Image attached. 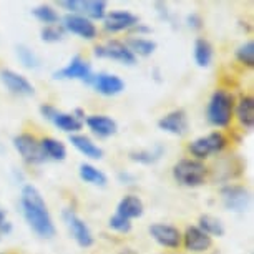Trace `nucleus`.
Listing matches in <instances>:
<instances>
[{
	"label": "nucleus",
	"instance_id": "f257e3e1",
	"mask_svg": "<svg viewBox=\"0 0 254 254\" xmlns=\"http://www.w3.org/2000/svg\"><path fill=\"white\" fill-rule=\"evenodd\" d=\"M20 206L27 224L38 238L50 239L55 236V224L50 216V211L47 208L40 191L33 185H25L22 188Z\"/></svg>",
	"mask_w": 254,
	"mask_h": 254
},
{
	"label": "nucleus",
	"instance_id": "f03ea898",
	"mask_svg": "<svg viewBox=\"0 0 254 254\" xmlns=\"http://www.w3.org/2000/svg\"><path fill=\"white\" fill-rule=\"evenodd\" d=\"M234 113V97L226 90H216L209 98L206 118L213 127L224 128L231 123Z\"/></svg>",
	"mask_w": 254,
	"mask_h": 254
},
{
	"label": "nucleus",
	"instance_id": "7ed1b4c3",
	"mask_svg": "<svg viewBox=\"0 0 254 254\" xmlns=\"http://www.w3.org/2000/svg\"><path fill=\"white\" fill-rule=\"evenodd\" d=\"M206 176H208V168L204 166V163L198 160L185 158V160H180L173 166V178L181 186H186V188L201 186L204 183Z\"/></svg>",
	"mask_w": 254,
	"mask_h": 254
},
{
	"label": "nucleus",
	"instance_id": "20e7f679",
	"mask_svg": "<svg viewBox=\"0 0 254 254\" xmlns=\"http://www.w3.org/2000/svg\"><path fill=\"white\" fill-rule=\"evenodd\" d=\"M226 145H228L226 136L219 131H213V133H209V135L199 136L191 141L188 146V151L194 156V160L201 161V160H204V158H208L209 155L223 151L224 148H226Z\"/></svg>",
	"mask_w": 254,
	"mask_h": 254
},
{
	"label": "nucleus",
	"instance_id": "39448f33",
	"mask_svg": "<svg viewBox=\"0 0 254 254\" xmlns=\"http://www.w3.org/2000/svg\"><path fill=\"white\" fill-rule=\"evenodd\" d=\"M13 148L18 151L22 160L28 163V165H40V163L47 161L40 141L30 133H22V135H17L13 138Z\"/></svg>",
	"mask_w": 254,
	"mask_h": 254
},
{
	"label": "nucleus",
	"instance_id": "423d86ee",
	"mask_svg": "<svg viewBox=\"0 0 254 254\" xmlns=\"http://www.w3.org/2000/svg\"><path fill=\"white\" fill-rule=\"evenodd\" d=\"M95 57L98 59H112L117 60L123 65H135L136 64V57L131 54L130 49L118 40H110L103 45L95 47Z\"/></svg>",
	"mask_w": 254,
	"mask_h": 254
},
{
	"label": "nucleus",
	"instance_id": "0eeeda50",
	"mask_svg": "<svg viewBox=\"0 0 254 254\" xmlns=\"http://www.w3.org/2000/svg\"><path fill=\"white\" fill-rule=\"evenodd\" d=\"M64 221L68 228V231L71 234V238L75 239L76 244L81 248H90L93 244V234L90 231L88 224L83 221L81 218H78L71 209L64 211Z\"/></svg>",
	"mask_w": 254,
	"mask_h": 254
},
{
	"label": "nucleus",
	"instance_id": "6e6552de",
	"mask_svg": "<svg viewBox=\"0 0 254 254\" xmlns=\"http://www.w3.org/2000/svg\"><path fill=\"white\" fill-rule=\"evenodd\" d=\"M40 113H42V117L47 118L49 122H52L57 128H60L62 131L75 133V131H78L83 128V122L76 120L73 117V113L59 112V110H57L55 107H52V105H42Z\"/></svg>",
	"mask_w": 254,
	"mask_h": 254
},
{
	"label": "nucleus",
	"instance_id": "1a4fd4ad",
	"mask_svg": "<svg viewBox=\"0 0 254 254\" xmlns=\"http://www.w3.org/2000/svg\"><path fill=\"white\" fill-rule=\"evenodd\" d=\"M92 66L87 60H83L80 55H75L73 59L68 62V65L64 68L57 70L54 73L55 80H81L88 83L92 78Z\"/></svg>",
	"mask_w": 254,
	"mask_h": 254
},
{
	"label": "nucleus",
	"instance_id": "9d476101",
	"mask_svg": "<svg viewBox=\"0 0 254 254\" xmlns=\"http://www.w3.org/2000/svg\"><path fill=\"white\" fill-rule=\"evenodd\" d=\"M0 81L5 85V88L13 95H18V97H33L35 95V88L33 85L28 81L25 76L17 73L13 70L3 68L0 70Z\"/></svg>",
	"mask_w": 254,
	"mask_h": 254
},
{
	"label": "nucleus",
	"instance_id": "9b49d317",
	"mask_svg": "<svg viewBox=\"0 0 254 254\" xmlns=\"http://www.w3.org/2000/svg\"><path fill=\"white\" fill-rule=\"evenodd\" d=\"M150 234L155 241L163 248H170V249H176L180 248L181 244V238L183 234L178 228L171 226V224H165V223H155L150 226Z\"/></svg>",
	"mask_w": 254,
	"mask_h": 254
},
{
	"label": "nucleus",
	"instance_id": "f8f14e48",
	"mask_svg": "<svg viewBox=\"0 0 254 254\" xmlns=\"http://www.w3.org/2000/svg\"><path fill=\"white\" fill-rule=\"evenodd\" d=\"M88 85H92L103 97H115V95H120L125 90V81L118 75L105 73V71L103 73L92 75Z\"/></svg>",
	"mask_w": 254,
	"mask_h": 254
},
{
	"label": "nucleus",
	"instance_id": "ddd939ff",
	"mask_svg": "<svg viewBox=\"0 0 254 254\" xmlns=\"http://www.w3.org/2000/svg\"><path fill=\"white\" fill-rule=\"evenodd\" d=\"M62 22H64L62 27H64L66 32L75 33V35H78L81 38L92 40V38L97 37V25L83 15H78V13H66Z\"/></svg>",
	"mask_w": 254,
	"mask_h": 254
},
{
	"label": "nucleus",
	"instance_id": "4468645a",
	"mask_svg": "<svg viewBox=\"0 0 254 254\" xmlns=\"http://www.w3.org/2000/svg\"><path fill=\"white\" fill-rule=\"evenodd\" d=\"M221 199L229 211L243 213V211H246L251 198H249V191L244 188V186L228 185L221 190Z\"/></svg>",
	"mask_w": 254,
	"mask_h": 254
},
{
	"label": "nucleus",
	"instance_id": "2eb2a0df",
	"mask_svg": "<svg viewBox=\"0 0 254 254\" xmlns=\"http://www.w3.org/2000/svg\"><path fill=\"white\" fill-rule=\"evenodd\" d=\"M140 23V18L133 15L131 12L127 10H112L108 12L103 18V27L107 32H123V30H131L133 27Z\"/></svg>",
	"mask_w": 254,
	"mask_h": 254
},
{
	"label": "nucleus",
	"instance_id": "dca6fc26",
	"mask_svg": "<svg viewBox=\"0 0 254 254\" xmlns=\"http://www.w3.org/2000/svg\"><path fill=\"white\" fill-rule=\"evenodd\" d=\"M158 128L170 133V135L183 136L188 131V117H186V112L185 110H173V112L166 113L158 122Z\"/></svg>",
	"mask_w": 254,
	"mask_h": 254
},
{
	"label": "nucleus",
	"instance_id": "f3484780",
	"mask_svg": "<svg viewBox=\"0 0 254 254\" xmlns=\"http://www.w3.org/2000/svg\"><path fill=\"white\" fill-rule=\"evenodd\" d=\"M185 248L191 253H204L213 246V238L208 236L204 231H201L198 226H190L181 238Z\"/></svg>",
	"mask_w": 254,
	"mask_h": 254
},
{
	"label": "nucleus",
	"instance_id": "a211bd4d",
	"mask_svg": "<svg viewBox=\"0 0 254 254\" xmlns=\"http://www.w3.org/2000/svg\"><path fill=\"white\" fill-rule=\"evenodd\" d=\"M90 131L98 138H110L113 136L118 130V125L113 118L107 117V115H90L85 120Z\"/></svg>",
	"mask_w": 254,
	"mask_h": 254
},
{
	"label": "nucleus",
	"instance_id": "6ab92c4d",
	"mask_svg": "<svg viewBox=\"0 0 254 254\" xmlns=\"http://www.w3.org/2000/svg\"><path fill=\"white\" fill-rule=\"evenodd\" d=\"M143 213H145V204L135 194H127L125 198L120 199V203L117 206V214L130 219V221L135 218L143 216Z\"/></svg>",
	"mask_w": 254,
	"mask_h": 254
},
{
	"label": "nucleus",
	"instance_id": "aec40b11",
	"mask_svg": "<svg viewBox=\"0 0 254 254\" xmlns=\"http://www.w3.org/2000/svg\"><path fill=\"white\" fill-rule=\"evenodd\" d=\"M70 143L78 150L81 155L90 158V160H102L103 150L97 143H93L88 136L85 135H70Z\"/></svg>",
	"mask_w": 254,
	"mask_h": 254
},
{
	"label": "nucleus",
	"instance_id": "412c9836",
	"mask_svg": "<svg viewBox=\"0 0 254 254\" xmlns=\"http://www.w3.org/2000/svg\"><path fill=\"white\" fill-rule=\"evenodd\" d=\"M236 117L239 123L248 130H253L254 127V98L253 97H243L239 100V103L234 107Z\"/></svg>",
	"mask_w": 254,
	"mask_h": 254
},
{
	"label": "nucleus",
	"instance_id": "4be33fe9",
	"mask_svg": "<svg viewBox=\"0 0 254 254\" xmlns=\"http://www.w3.org/2000/svg\"><path fill=\"white\" fill-rule=\"evenodd\" d=\"M88 20H103L107 15V2L103 0H80V12Z\"/></svg>",
	"mask_w": 254,
	"mask_h": 254
},
{
	"label": "nucleus",
	"instance_id": "5701e85b",
	"mask_svg": "<svg viewBox=\"0 0 254 254\" xmlns=\"http://www.w3.org/2000/svg\"><path fill=\"white\" fill-rule=\"evenodd\" d=\"M40 146H42V150H44V155L47 160L64 161L66 158V148L60 140L47 136L44 140H40Z\"/></svg>",
	"mask_w": 254,
	"mask_h": 254
},
{
	"label": "nucleus",
	"instance_id": "b1692460",
	"mask_svg": "<svg viewBox=\"0 0 254 254\" xmlns=\"http://www.w3.org/2000/svg\"><path fill=\"white\" fill-rule=\"evenodd\" d=\"M78 175L85 183L93 186H107L108 183L107 175L103 171H100L98 168H95L93 165H90V163H81L78 168Z\"/></svg>",
	"mask_w": 254,
	"mask_h": 254
},
{
	"label": "nucleus",
	"instance_id": "393cba45",
	"mask_svg": "<svg viewBox=\"0 0 254 254\" xmlns=\"http://www.w3.org/2000/svg\"><path fill=\"white\" fill-rule=\"evenodd\" d=\"M130 49L133 55H140V57H150L155 54L156 50V42L150 40V38H141V37H131L128 38V42L125 44Z\"/></svg>",
	"mask_w": 254,
	"mask_h": 254
},
{
	"label": "nucleus",
	"instance_id": "a878e982",
	"mask_svg": "<svg viewBox=\"0 0 254 254\" xmlns=\"http://www.w3.org/2000/svg\"><path fill=\"white\" fill-rule=\"evenodd\" d=\"M213 60V47L206 38H196L194 42V62L198 66H208Z\"/></svg>",
	"mask_w": 254,
	"mask_h": 254
},
{
	"label": "nucleus",
	"instance_id": "bb28decb",
	"mask_svg": "<svg viewBox=\"0 0 254 254\" xmlns=\"http://www.w3.org/2000/svg\"><path fill=\"white\" fill-rule=\"evenodd\" d=\"M198 228L201 231H204L208 236H223L224 234V226L221 223V219L211 216V214H203L199 216V221H198Z\"/></svg>",
	"mask_w": 254,
	"mask_h": 254
},
{
	"label": "nucleus",
	"instance_id": "cd10ccee",
	"mask_svg": "<svg viewBox=\"0 0 254 254\" xmlns=\"http://www.w3.org/2000/svg\"><path fill=\"white\" fill-rule=\"evenodd\" d=\"M163 146L156 145L151 150H140V151H131L130 153V160L136 161V163H143V165H151V163H156L163 155Z\"/></svg>",
	"mask_w": 254,
	"mask_h": 254
},
{
	"label": "nucleus",
	"instance_id": "c85d7f7f",
	"mask_svg": "<svg viewBox=\"0 0 254 254\" xmlns=\"http://www.w3.org/2000/svg\"><path fill=\"white\" fill-rule=\"evenodd\" d=\"M32 13L37 20H40L42 23H45V25H57L60 20V15L57 13L55 8L50 5H38L33 8Z\"/></svg>",
	"mask_w": 254,
	"mask_h": 254
},
{
	"label": "nucleus",
	"instance_id": "c756f323",
	"mask_svg": "<svg viewBox=\"0 0 254 254\" xmlns=\"http://www.w3.org/2000/svg\"><path fill=\"white\" fill-rule=\"evenodd\" d=\"M65 35V28L62 25H45L40 32V38L44 42H49V44H55V42H60Z\"/></svg>",
	"mask_w": 254,
	"mask_h": 254
},
{
	"label": "nucleus",
	"instance_id": "7c9ffc66",
	"mask_svg": "<svg viewBox=\"0 0 254 254\" xmlns=\"http://www.w3.org/2000/svg\"><path fill=\"white\" fill-rule=\"evenodd\" d=\"M17 57L25 68H37L38 66V57L30 49H27L25 45L17 47Z\"/></svg>",
	"mask_w": 254,
	"mask_h": 254
},
{
	"label": "nucleus",
	"instance_id": "2f4dec72",
	"mask_svg": "<svg viewBox=\"0 0 254 254\" xmlns=\"http://www.w3.org/2000/svg\"><path fill=\"white\" fill-rule=\"evenodd\" d=\"M236 59L246 66L254 65V42L253 40H249L239 47L236 50Z\"/></svg>",
	"mask_w": 254,
	"mask_h": 254
},
{
	"label": "nucleus",
	"instance_id": "473e14b6",
	"mask_svg": "<svg viewBox=\"0 0 254 254\" xmlns=\"http://www.w3.org/2000/svg\"><path fill=\"white\" fill-rule=\"evenodd\" d=\"M108 224H110V228L115 229V231H118V233H130L131 231V221H130V219L120 216V214H117V213L110 218Z\"/></svg>",
	"mask_w": 254,
	"mask_h": 254
},
{
	"label": "nucleus",
	"instance_id": "72a5a7b5",
	"mask_svg": "<svg viewBox=\"0 0 254 254\" xmlns=\"http://www.w3.org/2000/svg\"><path fill=\"white\" fill-rule=\"evenodd\" d=\"M59 5L64 7L65 10H68L70 13L80 12V0H62V2H59Z\"/></svg>",
	"mask_w": 254,
	"mask_h": 254
},
{
	"label": "nucleus",
	"instance_id": "f704fd0d",
	"mask_svg": "<svg viewBox=\"0 0 254 254\" xmlns=\"http://www.w3.org/2000/svg\"><path fill=\"white\" fill-rule=\"evenodd\" d=\"M188 25L191 28H201L203 27V20H201V17L198 15V13H191V15H188Z\"/></svg>",
	"mask_w": 254,
	"mask_h": 254
},
{
	"label": "nucleus",
	"instance_id": "c9c22d12",
	"mask_svg": "<svg viewBox=\"0 0 254 254\" xmlns=\"http://www.w3.org/2000/svg\"><path fill=\"white\" fill-rule=\"evenodd\" d=\"M131 30H133V32H138V33H148V32H151V28H150V27L141 25V23H138V25L133 27Z\"/></svg>",
	"mask_w": 254,
	"mask_h": 254
}]
</instances>
